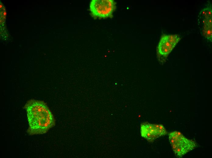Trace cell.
I'll return each mask as SVG.
<instances>
[{"label":"cell","instance_id":"cell-6","mask_svg":"<svg viewBox=\"0 0 212 158\" xmlns=\"http://www.w3.org/2000/svg\"><path fill=\"white\" fill-rule=\"evenodd\" d=\"M203 33L208 40H212V18L205 19Z\"/></svg>","mask_w":212,"mask_h":158},{"label":"cell","instance_id":"cell-4","mask_svg":"<svg viewBox=\"0 0 212 158\" xmlns=\"http://www.w3.org/2000/svg\"><path fill=\"white\" fill-rule=\"evenodd\" d=\"M140 132L142 137L150 142L159 137L165 135L167 133L162 125L151 124L147 122L141 124Z\"/></svg>","mask_w":212,"mask_h":158},{"label":"cell","instance_id":"cell-1","mask_svg":"<svg viewBox=\"0 0 212 158\" xmlns=\"http://www.w3.org/2000/svg\"><path fill=\"white\" fill-rule=\"evenodd\" d=\"M29 122L27 133L30 135L46 133L55 124L54 117L43 101L31 99L24 106Z\"/></svg>","mask_w":212,"mask_h":158},{"label":"cell","instance_id":"cell-2","mask_svg":"<svg viewBox=\"0 0 212 158\" xmlns=\"http://www.w3.org/2000/svg\"><path fill=\"white\" fill-rule=\"evenodd\" d=\"M168 136L170 143L177 157H182L196 146L194 141L187 139L179 132H171Z\"/></svg>","mask_w":212,"mask_h":158},{"label":"cell","instance_id":"cell-8","mask_svg":"<svg viewBox=\"0 0 212 158\" xmlns=\"http://www.w3.org/2000/svg\"><path fill=\"white\" fill-rule=\"evenodd\" d=\"M6 14V12H5L3 13V15H5Z\"/></svg>","mask_w":212,"mask_h":158},{"label":"cell","instance_id":"cell-9","mask_svg":"<svg viewBox=\"0 0 212 158\" xmlns=\"http://www.w3.org/2000/svg\"><path fill=\"white\" fill-rule=\"evenodd\" d=\"M2 7V5L1 4H0V8H1Z\"/></svg>","mask_w":212,"mask_h":158},{"label":"cell","instance_id":"cell-7","mask_svg":"<svg viewBox=\"0 0 212 158\" xmlns=\"http://www.w3.org/2000/svg\"><path fill=\"white\" fill-rule=\"evenodd\" d=\"M204 14L206 19L212 18V9L211 6H208L204 10Z\"/></svg>","mask_w":212,"mask_h":158},{"label":"cell","instance_id":"cell-3","mask_svg":"<svg viewBox=\"0 0 212 158\" xmlns=\"http://www.w3.org/2000/svg\"><path fill=\"white\" fill-rule=\"evenodd\" d=\"M90 7L94 18H111L116 8V3L113 0H92Z\"/></svg>","mask_w":212,"mask_h":158},{"label":"cell","instance_id":"cell-5","mask_svg":"<svg viewBox=\"0 0 212 158\" xmlns=\"http://www.w3.org/2000/svg\"><path fill=\"white\" fill-rule=\"evenodd\" d=\"M177 35H163L157 47L158 53L161 55L166 56L170 53L180 40Z\"/></svg>","mask_w":212,"mask_h":158}]
</instances>
